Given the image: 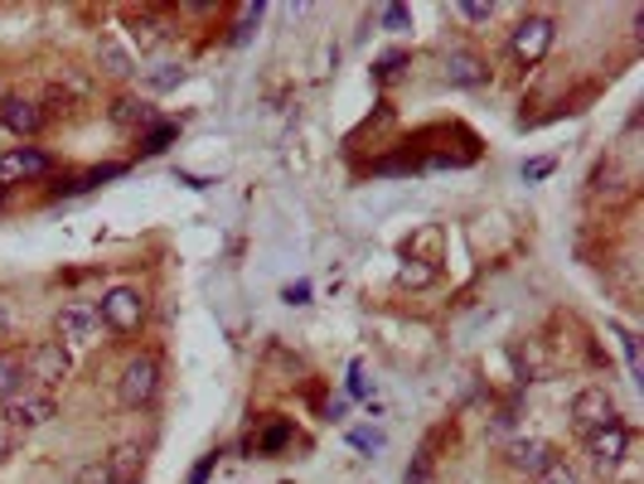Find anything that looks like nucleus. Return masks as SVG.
<instances>
[{"label": "nucleus", "instance_id": "1", "mask_svg": "<svg viewBox=\"0 0 644 484\" xmlns=\"http://www.w3.org/2000/svg\"><path fill=\"white\" fill-rule=\"evenodd\" d=\"M59 417L54 407V392H40V388H20L15 398H10L6 407H0V422H6L10 431H40Z\"/></svg>", "mask_w": 644, "mask_h": 484}, {"label": "nucleus", "instance_id": "2", "mask_svg": "<svg viewBox=\"0 0 644 484\" xmlns=\"http://www.w3.org/2000/svg\"><path fill=\"white\" fill-rule=\"evenodd\" d=\"M552 40H558V24H552L548 15H524L519 24H514L509 34V54L524 63V69H534V63L548 59Z\"/></svg>", "mask_w": 644, "mask_h": 484}, {"label": "nucleus", "instance_id": "3", "mask_svg": "<svg viewBox=\"0 0 644 484\" xmlns=\"http://www.w3.org/2000/svg\"><path fill=\"white\" fill-rule=\"evenodd\" d=\"M156 392H160V359L156 354H136V359H126L122 378H117L122 407H146Z\"/></svg>", "mask_w": 644, "mask_h": 484}, {"label": "nucleus", "instance_id": "4", "mask_svg": "<svg viewBox=\"0 0 644 484\" xmlns=\"http://www.w3.org/2000/svg\"><path fill=\"white\" fill-rule=\"evenodd\" d=\"M20 368L34 378V383H40V392H49V388H59L63 378L73 373V354L63 349L59 339H44V344H34V349L24 354Z\"/></svg>", "mask_w": 644, "mask_h": 484}, {"label": "nucleus", "instance_id": "5", "mask_svg": "<svg viewBox=\"0 0 644 484\" xmlns=\"http://www.w3.org/2000/svg\"><path fill=\"white\" fill-rule=\"evenodd\" d=\"M97 320L107 329H117V335H131V329H141V320H146V296L136 286H112L103 305H97Z\"/></svg>", "mask_w": 644, "mask_h": 484}, {"label": "nucleus", "instance_id": "6", "mask_svg": "<svg viewBox=\"0 0 644 484\" xmlns=\"http://www.w3.org/2000/svg\"><path fill=\"white\" fill-rule=\"evenodd\" d=\"M97 325H103L97 320V305H87V301H68L54 320L63 349H87V344H97Z\"/></svg>", "mask_w": 644, "mask_h": 484}, {"label": "nucleus", "instance_id": "7", "mask_svg": "<svg viewBox=\"0 0 644 484\" xmlns=\"http://www.w3.org/2000/svg\"><path fill=\"white\" fill-rule=\"evenodd\" d=\"M625 451H630L625 422H611V427L587 431V455H591V465H597V470H615V465L625 461Z\"/></svg>", "mask_w": 644, "mask_h": 484}, {"label": "nucleus", "instance_id": "8", "mask_svg": "<svg viewBox=\"0 0 644 484\" xmlns=\"http://www.w3.org/2000/svg\"><path fill=\"white\" fill-rule=\"evenodd\" d=\"M572 422H577V431H597V427L621 422V417H615V398L605 388H582L572 398Z\"/></svg>", "mask_w": 644, "mask_h": 484}, {"label": "nucleus", "instance_id": "9", "mask_svg": "<svg viewBox=\"0 0 644 484\" xmlns=\"http://www.w3.org/2000/svg\"><path fill=\"white\" fill-rule=\"evenodd\" d=\"M44 175H49V156H44V150H34V146H15V150H6V160H0V180H6V185L44 180Z\"/></svg>", "mask_w": 644, "mask_h": 484}, {"label": "nucleus", "instance_id": "10", "mask_svg": "<svg viewBox=\"0 0 644 484\" xmlns=\"http://www.w3.org/2000/svg\"><path fill=\"white\" fill-rule=\"evenodd\" d=\"M446 83L451 87H485L489 83L485 59L471 54V49H451V54H446Z\"/></svg>", "mask_w": 644, "mask_h": 484}, {"label": "nucleus", "instance_id": "11", "mask_svg": "<svg viewBox=\"0 0 644 484\" xmlns=\"http://www.w3.org/2000/svg\"><path fill=\"white\" fill-rule=\"evenodd\" d=\"M552 461H558V451H552L548 441H538V436H524V441L509 445V465H514V470H528V475L548 470Z\"/></svg>", "mask_w": 644, "mask_h": 484}, {"label": "nucleus", "instance_id": "12", "mask_svg": "<svg viewBox=\"0 0 644 484\" xmlns=\"http://www.w3.org/2000/svg\"><path fill=\"white\" fill-rule=\"evenodd\" d=\"M107 470H112V484H136L141 480V470H146V451L136 441H122L112 455H103Z\"/></svg>", "mask_w": 644, "mask_h": 484}, {"label": "nucleus", "instance_id": "13", "mask_svg": "<svg viewBox=\"0 0 644 484\" xmlns=\"http://www.w3.org/2000/svg\"><path fill=\"white\" fill-rule=\"evenodd\" d=\"M0 122L15 136H34L44 126V107H34V102H24V97H10L6 107H0Z\"/></svg>", "mask_w": 644, "mask_h": 484}, {"label": "nucleus", "instance_id": "14", "mask_svg": "<svg viewBox=\"0 0 644 484\" xmlns=\"http://www.w3.org/2000/svg\"><path fill=\"white\" fill-rule=\"evenodd\" d=\"M166 34H170V24L160 20V15H150V10H146V15H131V40L141 44V49H156Z\"/></svg>", "mask_w": 644, "mask_h": 484}, {"label": "nucleus", "instance_id": "15", "mask_svg": "<svg viewBox=\"0 0 644 484\" xmlns=\"http://www.w3.org/2000/svg\"><path fill=\"white\" fill-rule=\"evenodd\" d=\"M20 378H24V368H20L15 354H0V407L20 392Z\"/></svg>", "mask_w": 644, "mask_h": 484}, {"label": "nucleus", "instance_id": "16", "mask_svg": "<svg viewBox=\"0 0 644 484\" xmlns=\"http://www.w3.org/2000/svg\"><path fill=\"white\" fill-rule=\"evenodd\" d=\"M175 136H180V126H175V122H160V126H150V131H146L141 150H146V156H160V150H166Z\"/></svg>", "mask_w": 644, "mask_h": 484}, {"label": "nucleus", "instance_id": "17", "mask_svg": "<svg viewBox=\"0 0 644 484\" xmlns=\"http://www.w3.org/2000/svg\"><path fill=\"white\" fill-rule=\"evenodd\" d=\"M286 441H292V427H286V422H272V427L257 436V455H276Z\"/></svg>", "mask_w": 644, "mask_h": 484}, {"label": "nucleus", "instance_id": "18", "mask_svg": "<svg viewBox=\"0 0 644 484\" xmlns=\"http://www.w3.org/2000/svg\"><path fill=\"white\" fill-rule=\"evenodd\" d=\"M432 276H436V266H426V262H402V272H398V282L402 286H432Z\"/></svg>", "mask_w": 644, "mask_h": 484}, {"label": "nucleus", "instance_id": "19", "mask_svg": "<svg viewBox=\"0 0 644 484\" xmlns=\"http://www.w3.org/2000/svg\"><path fill=\"white\" fill-rule=\"evenodd\" d=\"M534 484H577V470L567 465V461H552L548 470H538Z\"/></svg>", "mask_w": 644, "mask_h": 484}, {"label": "nucleus", "instance_id": "20", "mask_svg": "<svg viewBox=\"0 0 644 484\" xmlns=\"http://www.w3.org/2000/svg\"><path fill=\"white\" fill-rule=\"evenodd\" d=\"M456 15H461V20H471V24H485L489 15H495V6H489V0H461Z\"/></svg>", "mask_w": 644, "mask_h": 484}, {"label": "nucleus", "instance_id": "21", "mask_svg": "<svg viewBox=\"0 0 644 484\" xmlns=\"http://www.w3.org/2000/svg\"><path fill=\"white\" fill-rule=\"evenodd\" d=\"M402 484H432V455H416V461L408 465V475H402Z\"/></svg>", "mask_w": 644, "mask_h": 484}, {"label": "nucleus", "instance_id": "22", "mask_svg": "<svg viewBox=\"0 0 644 484\" xmlns=\"http://www.w3.org/2000/svg\"><path fill=\"white\" fill-rule=\"evenodd\" d=\"M112 117H117V122H126V126H131V122H146V107H141V102H136V97H122V102H117V107H112Z\"/></svg>", "mask_w": 644, "mask_h": 484}, {"label": "nucleus", "instance_id": "23", "mask_svg": "<svg viewBox=\"0 0 644 484\" xmlns=\"http://www.w3.org/2000/svg\"><path fill=\"white\" fill-rule=\"evenodd\" d=\"M78 484H112V470H107V461H87V465L78 470Z\"/></svg>", "mask_w": 644, "mask_h": 484}, {"label": "nucleus", "instance_id": "24", "mask_svg": "<svg viewBox=\"0 0 644 484\" xmlns=\"http://www.w3.org/2000/svg\"><path fill=\"white\" fill-rule=\"evenodd\" d=\"M408 24H412V10H408V6H388V10H383V30L398 34V30H408Z\"/></svg>", "mask_w": 644, "mask_h": 484}, {"label": "nucleus", "instance_id": "25", "mask_svg": "<svg viewBox=\"0 0 644 484\" xmlns=\"http://www.w3.org/2000/svg\"><path fill=\"white\" fill-rule=\"evenodd\" d=\"M180 78H184V73H180V69H175V63H166V69H160V73H150V78H146V83H150V87H156V93H166V87H175V83H180Z\"/></svg>", "mask_w": 644, "mask_h": 484}, {"label": "nucleus", "instance_id": "26", "mask_svg": "<svg viewBox=\"0 0 644 484\" xmlns=\"http://www.w3.org/2000/svg\"><path fill=\"white\" fill-rule=\"evenodd\" d=\"M349 441L359 445V451H383V431H353Z\"/></svg>", "mask_w": 644, "mask_h": 484}, {"label": "nucleus", "instance_id": "27", "mask_svg": "<svg viewBox=\"0 0 644 484\" xmlns=\"http://www.w3.org/2000/svg\"><path fill=\"white\" fill-rule=\"evenodd\" d=\"M548 175H552V160H548V156H542V160H528V165H524V180H548Z\"/></svg>", "mask_w": 644, "mask_h": 484}, {"label": "nucleus", "instance_id": "28", "mask_svg": "<svg viewBox=\"0 0 644 484\" xmlns=\"http://www.w3.org/2000/svg\"><path fill=\"white\" fill-rule=\"evenodd\" d=\"M103 59L112 63V73H131V63H126V54H122V49H112V44H103Z\"/></svg>", "mask_w": 644, "mask_h": 484}, {"label": "nucleus", "instance_id": "29", "mask_svg": "<svg viewBox=\"0 0 644 484\" xmlns=\"http://www.w3.org/2000/svg\"><path fill=\"white\" fill-rule=\"evenodd\" d=\"M402 63H408V59H402V54H388V59H383V63H378V69H373V73H378V78H393V73L402 69Z\"/></svg>", "mask_w": 644, "mask_h": 484}, {"label": "nucleus", "instance_id": "30", "mask_svg": "<svg viewBox=\"0 0 644 484\" xmlns=\"http://www.w3.org/2000/svg\"><path fill=\"white\" fill-rule=\"evenodd\" d=\"M349 392H353V398H363V392H369V388H363V368L359 364H349Z\"/></svg>", "mask_w": 644, "mask_h": 484}, {"label": "nucleus", "instance_id": "31", "mask_svg": "<svg viewBox=\"0 0 644 484\" xmlns=\"http://www.w3.org/2000/svg\"><path fill=\"white\" fill-rule=\"evenodd\" d=\"M282 296H286V301H292V305H306V296H310V286H306V282H296V286H286V291H282Z\"/></svg>", "mask_w": 644, "mask_h": 484}, {"label": "nucleus", "instance_id": "32", "mask_svg": "<svg viewBox=\"0 0 644 484\" xmlns=\"http://www.w3.org/2000/svg\"><path fill=\"white\" fill-rule=\"evenodd\" d=\"M10 441H15V431H10L6 422H0V461H6V455H10Z\"/></svg>", "mask_w": 644, "mask_h": 484}, {"label": "nucleus", "instance_id": "33", "mask_svg": "<svg viewBox=\"0 0 644 484\" xmlns=\"http://www.w3.org/2000/svg\"><path fill=\"white\" fill-rule=\"evenodd\" d=\"M10 329V311H6V301H0V335Z\"/></svg>", "mask_w": 644, "mask_h": 484}, {"label": "nucleus", "instance_id": "34", "mask_svg": "<svg viewBox=\"0 0 644 484\" xmlns=\"http://www.w3.org/2000/svg\"><path fill=\"white\" fill-rule=\"evenodd\" d=\"M0 194H6V189H0Z\"/></svg>", "mask_w": 644, "mask_h": 484}]
</instances>
